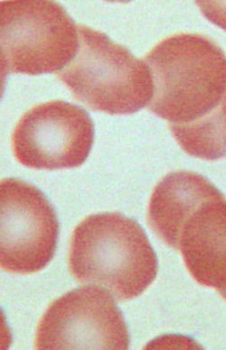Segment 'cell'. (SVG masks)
<instances>
[{"mask_svg": "<svg viewBox=\"0 0 226 350\" xmlns=\"http://www.w3.org/2000/svg\"><path fill=\"white\" fill-rule=\"evenodd\" d=\"M153 79L149 109L169 126L197 122L226 101V55L211 39L181 33L160 42L145 60Z\"/></svg>", "mask_w": 226, "mask_h": 350, "instance_id": "1", "label": "cell"}, {"mask_svg": "<svg viewBox=\"0 0 226 350\" xmlns=\"http://www.w3.org/2000/svg\"><path fill=\"white\" fill-rule=\"evenodd\" d=\"M71 273L81 284L132 300L153 283L158 259L142 228L118 213L87 217L73 231Z\"/></svg>", "mask_w": 226, "mask_h": 350, "instance_id": "2", "label": "cell"}, {"mask_svg": "<svg viewBox=\"0 0 226 350\" xmlns=\"http://www.w3.org/2000/svg\"><path fill=\"white\" fill-rule=\"evenodd\" d=\"M79 50L58 73L76 100L95 111L129 115L149 106L154 85L145 61L105 33L78 25Z\"/></svg>", "mask_w": 226, "mask_h": 350, "instance_id": "3", "label": "cell"}, {"mask_svg": "<svg viewBox=\"0 0 226 350\" xmlns=\"http://www.w3.org/2000/svg\"><path fill=\"white\" fill-rule=\"evenodd\" d=\"M3 75L59 72L79 50L78 25L58 3L10 0L0 5Z\"/></svg>", "mask_w": 226, "mask_h": 350, "instance_id": "4", "label": "cell"}, {"mask_svg": "<svg viewBox=\"0 0 226 350\" xmlns=\"http://www.w3.org/2000/svg\"><path fill=\"white\" fill-rule=\"evenodd\" d=\"M95 140L86 110L62 100L36 105L16 124L11 137L16 159L36 170L77 168L86 162Z\"/></svg>", "mask_w": 226, "mask_h": 350, "instance_id": "5", "label": "cell"}, {"mask_svg": "<svg viewBox=\"0 0 226 350\" xmlns=\"http://www.w3.org/2000/svg\"><path fill=\"white\" fill-rule=\"evenodd\" d=\"M129 337L120 309L95 286L71 291L51 304L38 324L36 348L128 349Z\"/></svg>", "mask_w": 226, "mask_h": 350, "instance_id": "6", "label": "cell"}, {"mask_svg": "<svg viewBox=\"0 0 226 350\" xmlns=\"http://www.w3.org/2000/svg\"><path fill=\"white\" fill-rule=\"evenodd\" d=\"M1 268L31 275L43 270L55 255L59 224L45 194L24 180L8 178L0 185Z\"/></svg>", "mask_w": 226, "mask_h": 350, "instance_id": "7", "label": "cell"}, {"mask_svg": "<svg viewBox=\"0 0 226 350\" xmlns=\"http://www.w3.org/2000/svg\"><path fill=\"white\" fill-rule=\"evenodd\" d=\"M179 250L197 283L226 291V199L223 194L208 200L186 223Z\"/></svg>", "mask_w": 226, "mask_h": 350, "instance_id": "8", "label": "cell"}, {"mask_svg": "<svg viewBox=\"0 0 226 350\" xmlns=\"http://www.w3.org/2000/svg\"><path fill=\"white\" fill-rule=\"evenodd\" d=\"M221 191L201 174L188 171L168 174L158 183L149 200L148 219L158 238L179 250L186 223Z\"/></svg>", "mask_w": 226, "mask_h": 350, "instance_id": "9", "label": "cell"}, {"mask_svg": "<svg viewBox=\"0 0 226 350\" xmlns=\"http://www.w3.org/2000/svg\"><path fill=\"white\" fill-rule=\"evenodd\" d=\"M169 129L181 148L191 157L208 161L226 157V101L197 122Z\"/></svg>", "mask_w": 226, "mask_h": 350, "instance_id": "10", "label": "cell"}, {"mask_svg": "<svg viewBox=\"0 0 226 350\" xmlns=\"http://www.w3.org/2000/svg\"><path fill=\"white\" fill-rule=\"evenodd\" d=\"M220 295H221L226 300V291H222V292H220Z\"/></svg>", "mask_w": 226, "mask_h": 350, "instance_id": "11", "label": "cell"}]
</instances>
